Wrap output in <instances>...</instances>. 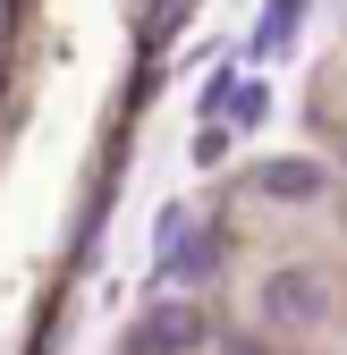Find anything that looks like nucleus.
Here are the masks:
<instances>
[{"mask_svg":"<svg viewBox=\"0 0 347 355\" xmlns=\"http://www.w3.org/2000/svg\"><path fill=\"white\" fill-rule=\"evenodd\" d=\"M212 262H221V237H187L178 254H161V271H169V279H187V288H195V279H212Z\"/></svg>","mask_w":347,"mask_h":355,"instance_id":"nucleus-4","label":"nucleus"},{"mask_svg":"<svg viewBox=\"0 0 347 355\" xmlns=\"http://www.w3.org/2000/svg\"><path fill=\"white\" fill-rule=\"evenodd\" d=\"M314 0H271V17L254 26V51H288V34H296V17H305Z\"/></svg>","mask_w":347,"mask_h":355,"instance_id":"nucleus-5","label":"nucleus"},{"mask_svg":"<svg viewBox=\"0 0 347 355\" xmlns=\"http://www.w3.org/2000/svg\"><path fill=\"white\" fill-rule=\"evenodd\" d=\"M254 195H271V203H314V195H322V169H314V161H263V169H254Z\"/></svg>","mask_w":347,"mask_h":355,"instance_id":"nucleus-3","label":"nucleus"},{"mask_svg":"<svg viewBox=\"0 0 347 355\" xmlns=\"http://www.w3.org/2000/svg\"><path fill=\"white\" fill-rule=\"evenodd\" d=\"M221 355H271L263 338H221Z\"/></svg>","mask_w":347,"mask_h":355,"instance_id":"nucleus-7","label":"nucleus"},{"mask_svg":"<svg viewBox=\"0 0 347 355\" xmlns=\"http://www.w3.org/2000/svg\"><path fill=\"white\" fill-rule=\"evenodd\" d=\"M322 304H330V296H322L314 271H271V279H263V313L288 322V330H296V322H322Z\"/></svg>","mask_w":347,"mask_h":355,"instance_id":"nucleus-1","label":"nucleus"},{"mask_svg":"<svg viewBox=\"0 0 347 355\" xmlns=\"http://www.w3.org/2000/svg\"><path fill=\"white\" fill-rule=\"evenodd\" d=\"M187 347H203V313L195 304H161V313L136 330V355H187Z\"/></svg>","mask_w":347,"mask_h":355,"instance_id":"nucleus-2","label":"nucleus"},{"mask_svg":"<svg viewBox=\"0 0 347 355\" xmlns=\"http://www.w3.org/2000/svg\"><path fill=\"white\" fill-rule=\"evenodd\" d=\"M187 237H195V211H187V203H169V211H161V229H153V245H161V254H178Z\"/></svg>","mask_w":347,"mask_h":355,"instance_id":"nucleus-6","label":"nucleus"}]
</instances>
